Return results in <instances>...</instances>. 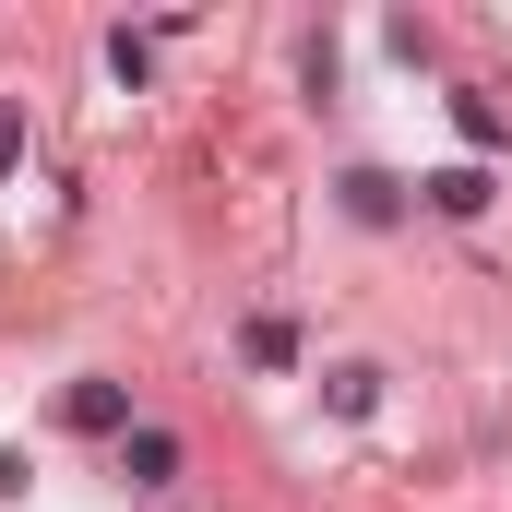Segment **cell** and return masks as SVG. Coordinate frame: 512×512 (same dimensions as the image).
<instances>
[{"instance_id": "obj_1", "label": "cell", "mask_w": 512, "mask_h": 512, "mask_svg": "<svg viewBox=\"0 0 512 512\" xmlns=\"http://www.w3.org/2000/svg\"><path fill=\"white\" fill-rule=\"evenodd\" d=\"M120 477L131 489H167L179 477V429H120Z\"/></svg>"}, {"instance_id": "obj_2", "label": "cell", "mask_w": 512, "mask_h": 512, "mask_svg": "<svg viewBox=\"0 0 512 512\" xmlns=\"http://www.w3.org/2000/svg\"><path fill=\"white\" fill-rule=\"evenodd\" d=\"M60 417H72L84 441H108V429H131V393H120V382H72V393H60Z\"/></svg>"}, {"instance_id": "obj_3", "label": "cell", "mask_w": 512, "mask_h": 512, "mask_svg": "<svg viewBox=\"0 0 512 512\" xmlns=\"http://www.w3.org/2000/svg\"><path fill=\"white\" fill-rule=\"evenodd\" d=\"M429 215H489V167H429Z\"/></svg>"}, {"instance_id": "obj_4", "label": "cell", "mask_w": 512, "mask_h": 512, "mask_svg": "<svg viewBox=\"0 0 512 512\" xmlns=\"http://www.w3.org/2000/svg\"><path fill=\"white\" fill-rule=\"evenodd\" d=\"M322 405H334V417H370V405H382V370H370V358H334V370H322Z\"/></svg>"}, {"instance_id": "obj_5", "label": "cell", "mask_w": 512, "mask_h": 512, "mask_svg": "<svg viewBox=\"0 0 512 512\" xmlns=\"http://www.w3.org/2000/svg\"><path fill=\"white\" fill-rule=\"evenodd\" d=\"M346 215H358V227H393V215H405V191H393L382 167H346Z\"/></svg>"}, {"instance_id": "obj_6", "label": "cell", "mask_w": 512, "mask_h": 512, "mask_svg": "<svg viewBox=\"0 0 512 512\" xmlns=\"http://www.w3.org/2000/svg\"><path fill=\"white\" fill-rule=\"evenodd\" d=\"M453 131H465L477 155H501V143H512V131H501V108H489V96H453Z\"/></svg>"}, {"instance_id": "obj_7", "label": "cell", "mask_w": 512, "mask_h": 512, "mask_svg": "<svg viewBox=\"0 0 512 512\" xmlns=\"http://www.w3.org/2000/svg\"><path fill=\"white\" fill-rule=\"evenodd\" d=\"M239 346H251V370H286V358H298V334H286V322H251Z\"/></svg>"}, {"instance_id": "obj_8", "label": "cell", "mask_w": 512, "mask_h": 512, "mask_svg": "<svg viewBox=\"0 0 512 512\" xmlns=\"http://www.w3.org/2000/svg\"><path fill=\"white\" fill-rule=\"evenodd\" d=\"M108 72H120L131 96H143V72H155V48H143V36H131V24H120V36H108Z\"/></svg>"}, {"instance_id": "obj_9", "label": "cell", "mask_w": 512, "mask_h": 512, "mask_svg": "<svg viewBox=\"0 0 512 512\" xmlns=\"http://www.w3.org/2000/svg\"><path fill=\"white\" fill-rule=\"evenodd\" d=\"M12 167H24V108L0 96V179H12Z\"/></svg>"}]
</instances>
